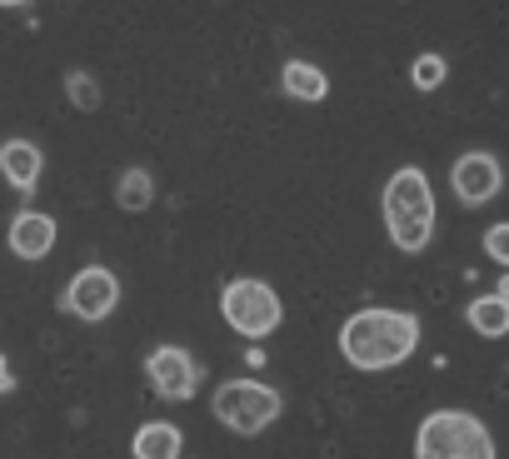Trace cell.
Wrapping results in <instances>:
<instances>
[{
    "mask_svg": "<svg viewBox=\"0 0 509 459\" xmlns=\"http://www.w3.org/2000/svg\"><path fill=\"white\" fill-rule=\"evenodd\" d=\"M415 340H420L415 315H400V310H360L340 330V355L355 370H390V365H400L415 350Z\"/></svg>",
    "mask_w": 509,
    "mask_h": 459,
    "instance_id": "obj_1",
    "label": "cell"
},
{
    "mask_svg": "<svg viewBox=\"0 0 509 459\" xmlns=\"http://www.w3.org/2000/svg\"><path fill=\"white\" fill-rule=\"evenodd\" d=\"M384 225H390V240L400 250H424L430 245V230H434V195H430V180L424 170L405 165L395 180H390V190H384Z\"/></svg>",
    "mask_w": 509,
    "mask_h": 459,
    "instance_id": "obj_2",
    "label": "cell"
},
{
    "mask_svg": "<svg viewBox=\"0 0 509 459\" xmlns=\"http://www.w3.org/2000/svg\"><path fill=\"white\" fill-rule=\"evenodd\" d=\"M415 459H495V445L474 415L440 409L415 434Z\"/></svg>",
    "mask_w": 509,
    "mask_h": 459,
    "instance_id": "obj_3",
    "label": "cell"
},
{
    "mask_svg": "<svg viewBox=\"0 0 509 459\" xmlns=\"http://www.w3.org/2000/svg\"><path fill=\"white\" fill-rule=\"evenodd\" d=\"M220 315L230 319V330L265 340L270 330H280V294L265 280H230L220 290Z\"/></svg>",
    "mask_w": 509,
    "mask_h": 459,
    "instance_id": "obj_4",
    "label": "cell"
},
{
    "mask_svg": "<svg viewBox=\"0 0 509 459\" xmlns=\"http://www.w3.org/2000/svg\"><path fill=\"white\" fill-rule=\"evenodd\" d=\"M280 415V395L270 384L254 380H230L225 390L215 395V420L230 424L235 434H260L270 420Z\"/></svg>",
    "mask_w": 509,
    "mask_h": 459,
    "instance_id": "obj_5",
    "label": "cell"
},
{
    "mask_svg": "<svg viewBox=\"0 0 509 459\" xmlns=\"http://www.w3.org/2000/svg\"><path fill=\"white\" fill-rule=\"evenodd\" d=\"M115 300H120V280H115L110 270H101V265L80 270L76 280H70V290L61 294V305L70 310V315H80V319H105L115 310Z\"/></svg>",
    "mask_w": 509,
    "mask_h": 459,
    "instance_id": "obj_6",
    "label": "cell"
},
{
    "mask_svg": "<svg viewBox=\"0 0 509 459\" xmlns=\"http://www.w3.org/2000/svg\"><path fill=\"white\" fill-rule=\"evenodd\" d=\"M449 185H455V195L465 205H484V200H495L499 185H505V170H499L495 155H484V150H470V155H459L455 170H449Z\"/></svg>",
    "mask_w": 509,
    "mask_h": 459,
    "instance_id": "obj_7",
    "label": "cell"
},
{
    "mask_svg": "<svg viewBox=\"0 0 509 459\" xmlns=\"http://www.w3.org/2000/svg\"><path fill=\"white\" fill-rule=\"evenodd\" d=\"M145 370H150V384H155V390H160L166 399H190V395H195V384H200V370H195V359L185 355V350H170V344H166V350H155Z\"/></svg>",
    "mask_w": 509,
    "mask_h": 459,
    "instance_id": "obj_8",
    "label": "cell"
},
{
    "mask_svg": "<svg viewBox=\"0 0 509 459\" xmlns=\"http://www.w3.org/2000/svg\"><path fill=\"white\" fill-rule=\"evenodd\" d=\"M55 245V220L40 215V210H20L11 220V250L20 260H45Z\"/></svg>",
    "mask_w": 509,
    "mask_h": 459,
    "instance_id": "obj_9",
    "label": "cell"
},
{
    "mask_svg": "<svg viewBox=\"0 0 509 459\" xmlns=\"http://www.w3.org/2000/svg\"><path fill=\"white\" fill-rule=\"evenodd\" d=\"M0 175L11 180L15 190H36L40 185V150L30 141H5L0 145Z\"/></svg>",
    "mask_w": 509,
    "mask_h": 459,
    "instance_id": "obj_10",
    "label": "cell"
},
{
    "mask_svg": "<svg viewBox=\"0 0 509 459\" xmlns=\"http://www.w3.org/2000/svg\"><path fill=\"white\" fill-rule=\"evenodd\" d=\"M280 85L290 90L295 101H325V95H330V80H325V70H315V65L310 60H290L285 65V76H280Z\"/></svg>",
    "mask_w": 509,
    "mask_h": 459,
    "instance_id": "obj_11",
    "label": "cell"
},
{
    "mask_svg": "<svg viewBox=\"0 0 509 459\" xmlns=\"http://www.w3.org/2000/svg\"><path fill=\"white\" fill-rule=\"evenodd\" d=\"M470 325L484 334V340L509 334V300H505V294H484V300H474V305H470Z\"/></svg>",
    "mask_w": 509,
    "mask_h": 459,
    "instance_id": "obj_12",
    "label": "cell"
},
{
    "mask_svg": "<svg viewBox=\"0 0 509 459\" xmlns=\"http://www.w3.org/2000/svg\"><path fill=\"white\" fill-rule=\"evenodd\" d=\"M135 459H180V430L175 424H145L135 434Z\"/></svg>",
    "mask_w": 509,
    "mask_h": 459,
    "instance_id": "obj_13",
    "label": "cell"
},
{
    "mask_svg": "<svg viewBox=\"0 0 509 459\" xmlns=\"http://www.w3.org/2000/svg\"><path fill=\"white\" fill-rule=\"evenodd\" d=\"M115 200H120V210H130V215H141V210H150V200H155V180H150V170H125L120 175V185H115Z\"/></svg>",
    "mask_w": 509,
    "mask_h": 459,
    "instance_id": "obj_14",
    "label": "cell"
},
{
    "mask_svg": "<svg viewBox=\"0 0 509 459\" xmlns=\"http://www.w3.org/2000/svg\"><path fill=\"white\" fill-rule=\"evenodd\" d=\"M65 90H70V105H76V110H95V105H101V90H95V80H90L85 70H70V76H65Z\"/></svg>",
    "mask_w": 509,
    "mask_h": 459,
    "instance_id": "obj_15",
    "label": "cell"
},
{
    "mask_svg": "<svg viewBox=\"0 0 509 459\" xmlns=\"http://www.w3.org/2000/svg\"><path fill=\"white\" fill-rule=\"evenodd\" d=\"M415 85H420V90H440V85H445V60H440V55H420V60H415Z\"/></svg>",
    "mask_w": 509,
    "mask_h": 459,
    "instance_id": "obj_16",
    "label": "cell"
},
{
    "mask_svg": "<svg viewBox=\"0 0 509 459\" xmlns=\"http://www.w3.org/2000/svg\"><path fill=\"white\" fill-rule=\"evenodd\" d=\"M484 250L499 260V265H509V225H495L489 235H484Z\"/></svg>",
    "mask_w": 509,
    "mask_h": 459,
    "instance_id": "obj_17",
    "label": "cell"
},
{
    "mask_svg": "<svg viewBox=\"0 0 509 459\" xmlns=\"http://www.w3.org/2000/svg\"><path fill=\"white\" fill-rule=\"evenodd\" d=\"M11 390V365H5V355H0V395Z\"/></svg>",
    "mask_w": 509,
    "mask_h": 459,
    "instance_id": "obj_18",
    "label": "cell"
},
{
    "mask_svg": "<svg viewBox=\"0 0 509 459\" xmlns=\"http://www.w3.org/2000/svg\"><path fill=\"white\" fill-rule=\"evenodd\" d=\"M499 294H505V300H509V275H505V280H499Z\"/></svg>",
    "mask_w": 509,
    "mask_h": 459,
    "instance_id": "obj_19",
    "label": "cell"
},
{
    "mask_svg": "<svg viewBox=\"0 0 509 459\" xmlns=\"http://www.w3.org/2000/svg\"><path fill=\"white\" fill-rule=\"evenodd\" d=\"M0 5H26V0H0Z\"/></svg>",
    "mask_w": 509,
    "mask_h": 459,
    "instance_id": "obj_20",
    "label": "cell"
}]
</instances>
